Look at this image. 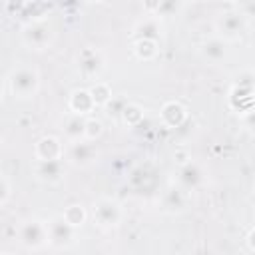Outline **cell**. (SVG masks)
<instances>
[{
    "label": "cell",
    "mask_w": 255,
    "mask_h": 255,
    "mask_svg": "<svg viewBox=\"0 0 255 255\" xmlns=\"http://www.w3.org/2000/svg\"><path fill=\"white\" fill-rule=\"evenodd\" d=\"M253 74L245 78V82L233 84V88L229 90L227 102L229 108L237 114H249L251 112V102H253Z\"/></svg>",
    "instance_id": "30bf717a"
},
{
    "label": "cell",
    "mask_w": 255,
    "mask_h": 255,
    "mask_svg": "<svg viewBox=\"0 0 255 255\" xmlns=\"http://www.w3.org/2000/svg\"><path fill=\"white\" fill-rule=\"evenodd\" d=\"M245 243H247V249H249V251H255V245H253V227H249V229H247Z\"/></svg>",
    "instance_id": "d4e9b609"
},
{
    "label": "cell",
    "mask_w": 255,
    "mask_h": 255,
    "mask_svg": "<svg viewBox=\"0 0 255 255\" xmlns=\"http://www.w3.org/2000/svg\"><path fill=\"white\" fill-rule=\"evenodd\" d=\"M76 70L80 72V76H84L86 80H94L98 82V78L104 74L106 70V56L100 48L96 46H86L78 52L76 56Z\"/></svg>",
    "instance_id": "52a82bcc"
},
{
    "label": "cell",
    "mask_w": 255,
    "mask_h": 255,
    "mask_svg": "<svg viewBox=\"0 0 255 255\" xmlns=\"http://www.w3.org/2000/svg\"><path fill=\"white\" fill-rule=\"evenodd\" d=\"M8 92L14 100H20V102L34 100L36 94L40 92V74H38V70L28 66V64L16 66L8 74Z\"/></svg>",
    "instance_id": "6da1fadb"
},
{
    "label": "cell",
    "mask_w": 255,
    "mask_h": 255,
    "mask_svg": "<svg viewBox=\"0 0 255 255\" xmlns=\"http://www.w3.org/2000/svg\"><path fill=\"white\" fill-rule=\"evenodd\" d=\"M34 159L36 161H54L64 159V143L58 135H42L34 143Z\"/></svg>",
    "instance_id": "8fae6325"
},
{
    "label": "cell",
    "mask_w": 255,
    "mask_h": 255,
    "mask_svg": "<svg viewBox=\"0 0 255 255\" xmlns=\"http://www.w3.org/2000/svg\"><path fill=\"white\" fill-rule=\"evenodd\" d=\"M203 181H205V171H203V167H201L197 161L189 159L187 163L177 165L173 183H175L177 187H181L183 191L191 193V191H195L197 187H201Z\"/></svg>",
    "instance_id": "9c48e42d"
},
{
    "label": "cell",
    "mask_w": 255,
    "mask_h": 255,
    "mask_svg": "<svg viewBox=\"0 0 255 255\" xmlns=\"http://www.w3.org/2000/svg\"><path fill=\"white\" fill-rule=\"evenodd\" d=\"M64 169H66L64 159H54V161H36L34 159V165H32L34 177L48 185L60 183L64 179Z\"/></svg>",
    "instance_id": "4fadbf2b"
},
{
    "label": "cell",
    "mask_w": 255,
    "mask_h": 255,
    "mask_svg": "<svg viewBox=\"0 0 255 255\" xmlns=\"http://www.w3.org/2000/svg\"><path fill=\"white\" fill-rule=\"evenodd\" d=\"M131 50H133L137 60L151 62L159 54V42H153V40H133L131 42Z\"/></svg>",
    "instance_id": "d6986e66"
},
{
    "label": "cell",
    "mask_w": 255,
    "mask_h": 255,
    "mask_svg": "<svg viewBox=\"0 0 255 255\" xmlns=\"http://www.w3.org/2000/svg\"><path fill=\"white\" fill-rule=\"evenodd\" d=\"M104 133V124L98 118H86V141H96Z\"/></svg>",
    "instance_id": "603a6c76"
},
{
    "label": "cell",
    "mask_w": 255,
    "mask_h": 255,
    "mask_svg": "<svg viewBox=\"0 0 255 255\" xmlns=\"http://www.w3.org/2000/svg\"><path fill=\"white\" fill-rule=\"evenodd\" d=\"M2 98H4V92H2V86H0V104H2Z\"/></svg>",
    "instance_id": "484cf974"
},
{
    "label": "cell",
    "mask_w": 255,
    "mask_h": 255,
    "mask_svg": "<svg viewBox=\"0 0 255 255\" xmlns=\"http://www.w3.org/2000/svg\"><path fill=\"white\" fill-rule=\"evenodd\" d=\"M88 92H90V96H92L96 108H100V106H108V104L112 102V98H114L110 84H106V82H102V80L94 82V84L88 88Z\"/></svg>",
    "instance_id": "7402d4cb"
},
{
    "label": "cell",
    "mask_w": 255,
    "mask_h": 255,
    "mask_svg": "<svg viewBox=\"0 0 255 255\" xmlns=\"http://www.w3.org/2000/svg\"><path fill=\"white\" fill-rule=\"evenodd\" d=\"M62 217L72 225V227H76V229H80L86 221H88V217H90V213H88V209L82 205V203H70L68 207H64V211H62Z\"/></svg>",
    "instance_id": "44dd1931"
},
{
    "label": "cell",
    "mask_w": 255,
    "mask_h": 255,
    "mask_svg": "<svg viewBox=\"0 0 255 255\" xmlns=\"http://www.w3.org/2000/svg\"><path fill=\"white\" fill-rule=\"evenodd\" d=\"M68 110L70 114H76V116H92V112L96 110V104L88 92V88H76L70 98H68Z\"/></svg>",
    "instance_id": "e0dca14e"
},
{
    "label": "cell",
    "mask_w": 255,
    "mask_h": 255,
    "mask_svg": "<svg viewBox=\"0 0 255 255\" xmlns=\"http://www.w3.org/2000/svg\"><path fill=\"white\" fill-rule=\"evenodd\" d=\"M18 243L28 251H38L48 245V227L46 219L38 217H26L16 227Z\"/></svg>",
    "instance_id": "3957f363"
},
{
    "label": "cell",
    "mask_w": 255,
    "mask_h": 255,
    "mask_svg": "<svg viewBox=\"0 0 255 255\" xmlns=\"http://www.w3.org/2000/svg\"><path fill=\"white\" fill-rule=\"evenodd\" d=\"M0 143H2V139H0Z\"/></svg>",
    "instance_id": "83f0119b"
},
{
    "label": "cell",
    "mask_w": 255,
    "mask_h": 255,
    "mask_svg": "<svg viewBox=\"0 0 255 255\" xmlns=\"http://www.w3.org/2000/svg\"><path fill=\"white\" fill-rule=\"evenodd\" d=\"M227 52H229L227 42H223V40L217 38V36L205 38V40L199 44V54H201V58H203L205 62H209V64H219V62H223V60L227 58Z\"/></svg>",
    "instance_id": "2e32d148"
},
{
    "label": "cell",
    "mask_w": 255,
    "mask_h": 255,
    "mask_svg": "<svg viewBox=\"0 0 255 255\" xmlns=\"http://www.w3.org/2000/svg\"><path fill=\"white\" fill-rule=\"evenodd\" d=\"M98 159V149L94 141H78L64 145V163L74 167H88Z\"/></svg>",
    "instance_id": "ba28073f"
},
{
    "label": "cell",
    "mask_w": 255,
    "mask_h": 255,
    "mask_svg": "<svg viewBox=\"0 0 255 255\" xmlns=\"http://www.w3.org/2000/svg\"><path fill=\"white\" fill-rule=\"evenodd\" d=\"M131 36H133V40H153V42H159V38L163 36V22H161V18L153 16V14H145L143 18H139L133 24Z\"/></svg>",
    "instance_id": "7c38bea8"
},
{
    "label": "cell",
    "mask_w": 255,
    "mask_h": 255,
    "mask_svg": "<svg viewBox=\"0 0 255 255\" xmlns=\"http://www.w3.org/2000/svg\"><path fill=\"white\" fill-rule=\"evenodd\" d=\"M22 44L32 50V52H44L52 46L54 42V28L50 26L48 20H38V22H26L20 32Z\"/></svg>",
    "instance_id": "5b68a950"
},
{
    "label": "cell",
    "mask_w": 255,
    "mask_h": 255,
    "mask_svg": "<svg viewBox=\"0 0 255 255\" xmlns=\"http://www.w3.org/2000/svg\"><path fill=\"white\" fill-rule=\"evenodd\" d=\"M0 255H12V253H8V251H0Z\"/></svg>",
    "instance_id": "4316f807"
},
{
    "label": "cell",
    "mask_w": 255,
    "mask_h": 255,
    "mask_svg": "<svg viewBox=\"0 0 255 255\" xmlns=\"http://www.w3.org/2000/svg\"><path fill=\"white\" fill-rule=\"evenodd\" d=\"M12 195V187H10V181L0 173V205H4Z\"/></svg>",
    "instance_id": "cb8c5ba5"
},
{
    "label": "cell",
    "mask_w": 255,
    "mask_h": 255,
    "mask_svg": "<svg viewBox=\"0 0 255 255\" xmlns=\"http://www.w3.org/2000/svg\"><path fill=\"white\" fill-rule=\"evenodd\" d=\"M62 131L68 143H78L86 139V118L84 116H76V114H68L62 122Z\"/></svg>",
    "instance_id": "ac0fdd59"
},
{
    "label": "cell",
    "mask_w": 255,
    "mask_h": 255,
    "mask_svg": "<svg viewBox=\"0 0 255 255\" xmlns=\"http://www.w3.org/2000/svg\"><path fill=\"white\" fill-rule=\"evenodd\" d=\"M120 120H122L124 126L135 128L143 120V108L139 104H135V102H126L124 108H122V112H120Z\"/></svg>",
    "instance_id": "ffe728a7"
},
{
    "label": "cell",
    "mask_w": 255,
    "mask_h": 255,
    "mask_svg": "<svg viewBox=\"0 0 255 255\" xmlns=\"http://www.w3.org/2000/svg\"><path fill=\"white\" fill-rule=\"evenodd\" d=\"M187 108L181 104V102H177V100H169V102H165L163 106H161V110H159V120H161V124L165 126V128H179V126H183L185 124V120H187Z\"/></svg>",
    "instance_id": "5bb4252c"
},
{
    "label": "cell",
    "mask_w": 255,
    "mask_h": 255,
    "mask_svg": "<svg viewBox=\"0 0 255 255\" xmlns=\"http://www.w3.org/2000/svg\"><path fill=\"white\" fill-rule=\"evenodd\" d=\"M90 217L94 219V223L100 229H114L124 219V207L116 197L102 195V197L94 199V203L90 207Z\"/></svg>",
    "instance_id": "7a4b0ae2"
},
{
    "label": "cell",
    "mask_w": 255,
    "mask_h": 255,
    "mask_svg": "<svg viewBox=\"0 0 255 255\" xmlns=\"http://www.w3.org/2000/svg\"><path fill=\"white\" fill-rule=\"evenodd\" d=\"M46 227H48V245L56 249H70L78 243V229L72 227L62 217V213H56L50 219H46Z\"/></svg>",
    "instance_id": "8992f818"
},
{
    "label": "cell",
    "mask_w": 255,
    "mask_h": 255,
    "mask_svg": "<svg viewBox=\"0 0 255 255\" xmlns=\"http://www.w3.org/2000/svg\"><path fill=\"white\" fill-rule=\"evenodd\" d=\"M213 28H215V36L229 44L243 38V34L247 32V20L245 14L239 10H223L215 18Z\"/></svg>",
    "instance_id": "277c9868"
},
{
    "label": "cell",
    "mask_w": 255,
    "mask_h": 255,
    "mask_svg": "<svg viewBox=\"0 0 255 255\" xmlns=\"http://www.w3.org/2000/svg\"><path fill=\"white\" fill-rule=\"evenodd\" d=\"M187 199H189V193L177 187L175 183H171L161 193V209L165 213H181L187 209Z\"/></svg>",
    "instance_id": "9a60e30c"
}]
</instances>
